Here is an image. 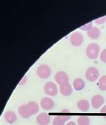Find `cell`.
I'll list each match as a JSON object with an SVG mask.
<instances>
[{"instance_id":"cell-13","label":"cell","mask_w":106,"mask_h":125,"mask_svg":"<svg viewBox=\"0 0 106 125\" xmlns=\"http://www.w3.org/2000/svg\"><path fill=\"white\" fill-rule=\"evenodd\" d=\"M87 35L91 39H97L101 35V30L97 27H92L87 31Z\"/></svg>"},{"instance_id":"cell-24","label":"cell","mask_w":106,"mask_h":125,"mask_svg":"<svg viewBox=\"0 0 106 125\" xmlns=\"http://www.w3.org/2000/svg\"><path fill=\"white\" fill-rule=\"evenodd\" d=\"M101 113H102V114H106V106H104L101 108Z\"/></svg>"},{"instance_id":"cell-10","label":"cell","mask_w":106,"mask_h":125,"mask_svg":"<svg viewBox=\"0 0 106 125\" xmlns=\"http://www.w3.org/2000/svg\"><path fill=\"white\" fill-rule=\"evenodd\" d=\"M18 113L24 118H28L32 115L27 104H23L18 108Z\"/></svg>"},{"instance_id":"cell-8","label":"cell","mask_w":106,"mask_h":125,"mask_svg":"<svg viewBox=\"0 0 106 125\" xmlns=\"http://www.w3.org/2000/svg\"><path fill=\"white\" fill-rule=\"evenodd\" d=\"M41 107L46 110H51L54 106V101L52 99L48 97L43 98L40 101Z\"/></svg>"},{"instance_id":"cell-25","label":"cell","mask_w":106,"mask_h":125,"mask_svg":"<svg viewBox=\"0 0 106 125\" xmlns=\"http://www.w3.org/2000/svg\"><path fill=\"white\" fill-rule=\"evenodd\" d=\"M66 125H77L75 124V122H73V121H70V122H68Z\"/></svg>"},{"instance_id":"cell-17","label":"cell","mask_w":106,"mask_h":125,"mask_svg":"<svg viewBox=\"0 0 106 125\" xmlns=\"http://www.w3.org/2000/svg\"><path fill=\"white\" fill-rule=\"evenodd\" d=\"M77 123L79 125H89L90 118L88 116H79L77 118Z\"/></svg>"},{"instance_id":"cell-15","label":"cell","mask_w":106,"mask_h":125,"mask_svg":"<svg viewBox=\"0 0 106 125\" xmlns=\"http://www.w3.org/2000/svg\"><path fill=\"white\" fill-rule=\"evenodd\" d=\"M89 102L87 100H81L77 102V107L82 112H87L89 109Z\"/></svg>"},{"instance_id":"cell-5","label":"cell","mask_w":106,"mask_h":125,"mask_svg":"<svg viewBox=\"0 0 106 125\" xmlns=\"http://www.w3.org/2000/svg\"><path fill=\"white\" fill-rule=\"evenodd\" d=\"M44 92L49 96H55L58 94V88L54 82H47L44 85Z\"/></svg>"},{"instance_id":"cell-14","label":"cell","mask_w":106,"mask_h":125,"mask_svg":"<svg viewBox=\"0 0 106 125\" xmlns=\"http://www.w3.org/2000/svg\"><path fill=\"white\" fill-rule=\"evenodd\" d=\"M85 82L84 80L81 78H77L74 80L73 82V87L74 89L77 91L82 90L85 87Z\"/></svg>"},{"instance_id":"cell-19","label":"cell","mask_w":106,"mask_h":125,"mask_svg":"<svg viewBox=\"0 0 106 125\" xmlns=\"http://www.w3.org/2000/svg\"><path fill=\"white\" fill-rule=\"evenodd\" d=\"M65 122L60 119L59 116H56L52 120V125H65Z\"/></svg>"},{"instance_id":"cell-2","label":"cell","mask_w":106,"mask_h":125,"mask_svg":"<svg viewBox=\"0 0 106 125\" xmlns=\"http://www.w3.org/2000/svg\"><path fill=\"white\" fill-rule=\"evenodd\" d=\"M37 75L42 79H47L51 75V69L45 64H42L38 67L36 71Z\"/></svg>"},{"instance_id":"cell-18","label":"cell","mask_w":106,"mask_h":125,"mask_svg":"<svg viewBox=\"0 0 106 125\" xmlns=\"http://www.w3.org/2000/svg\"><path fill=\"white\" fill-rule=\"evenodd\" d=\"M98 86L101 90L106 91V75L101 77L98 82Z\"/></svg>"},{"instance_id":"cell-21","label":"cell","mask_w":106,"mask_h":125,"mask_svg":"<svg viewBox=\"0 0 106 125\" xmlns=\"http://www.w3.org/2000/svg\"><path fill=\"white\" fill-rule=\"evenodd\" d=\"M106 22V16L102 17L101 18H98V19L95 20V22L97 24H103Z\"/></svg>"},{"instance_id":"cell-1","label":"cell","mask_w":106,"mask_h":125,"mask_svg":"<svg viewBox=\"0 0 106 125\" xmlns=\"http://www.w3.org/2000/svg\"><path fill=\"white\" fill-rule=\"evenodd\" d=\"M100 52V46L96 43H91L86 49V54L91 59H95L99 56Z\"/></svg>"},{"instance_id":"cell-3","label":"cell","mask_w":106,"mask_h":125,"mask_svg":"<svg viewBox=\"0 0 106 125\" xmlns=\"http://www.w3.org/2000/svg\"><path fill=\"white\" fill-rule=\"evenodd\" d=\"M85 77L89 82H95L99 77V71L95 67H91L86 71Z\"/></svg>"},{"instance_id":"cell-12","label":"cell","mask_w":106,"mask_h":125,"mask_svg":"<svg viewBox=\"0 0 106 125\" xmlns=\"http://www.w3.org/2000/svg\"><path fill=\"white\" fill-rule=\"evenodd\" d=\"M4 118L6 120V122H8V123L12 124L16 122L18 119V117L16 113L13 111L9 110L7 111L4 114Z\"/></svg>"},{"instance_id":"cell-20","label":"cell","mask_w":106,"mask_h":125,"mask_svg":"<svg viewBox=\"0 0 106 125\" xmlns=\"http://www.w3.org/2000/svg\"><path fill=\"white\" fill-rule=\"evenodd\" d=\"M91 28H92V22H90V23H88L87 24L82 26L81 27H80V29L83 30H87V31H89Z\"/></svg>"},{"instance_id":"cell-4","label":"cell","mask_w":106,"mask_h":125,"mask_svg":"<svg viewBox=\"0 0 106 125\" xmlns=\"http://www.w3.org/2000/svg\"><path fill=\"white\" fill-rule=\"evenodd\" d=\"M84 41L83 36L79 32H75L71 34L70 36V42L74 46H79L81 45Z\"/></svg>"},{"instance_id":"cell-23","label":"cell","mask_w":106,"mask_h":125,"mask_svg":"<svg viewBox=\"0 0 106 125\" xmlns=\"http://www.w3.org/2000/svg\"><path fill=\"white\" fill-rule=\"evenodd\" d=\"M58 116L60 118V119L63 120L65 122L68 121V120L71 118V116H68V115H58Z\"/></svg>"},{"instance_id":"cell-7","label":"cell","mask_w":106,"mask_h":125,"mask_svg":"<svg viewBox=\"0 0 106 125\" xmlns=\"http://www.w3.org/2000/svg\"><path fill=\"white\" fill-rule=\"evenodd\" d=\"M36 122L39 125H48L50 122V117L47 113L42 112L37 116Z\"/></svg>"},{"instance_id":"cell-11","label":"cell","mask_w":106,"mask_h":125,"mask_svg":"<svg viewBox=\"0 0 106 125\" xmlns=\"http://www.w3.org/2000/svg\"><path fill=\"white\" fill-rule=\"evenodd\" d=\"M60 92L62 95L65 96H68L73 92V88L69 83L60 85Z\"/></svg>"},{"instance_id":"cell-16","label":"cell","mask_w":106,"mask_h":125,"mask_svg":"<svg viewBox=\"0 0 106 125\" xmlns=\"http://www.w3.org/2000/svg\"><path fill=\"white\" fill-rule=\"evenodd\" d=\"M27 105L30 109V111L32 115L37 114L39 111V106H38V104L35 102H30L27 104Z\"/></svg>"},{"instance_id":"cell-22","label":"cell","mask_w":106,"mask_h":125,"mask_svg":"<svg viewBox=\"0 0 106 125\" xmlns=\"http://www.w3.org/2000/svg\"><path fill=\"white\" fill-rule=\"evenodd\" d=\"M100 59L101 61L106 62V49L103 50L100 54Z\"/></svg>"},{"instance_id":"cell-9","label":"cell","mask_w":106,"mask_h":125,"mask_svg":"<svg viewBox=\"0 0 106 125\" xmlns=\"http://www.w3.org/2000/svg\"><path fill=\"white\" fill-rule=\"evenodd\" d=\"M105 102V99L102 95H95L91 99V104L93 108L95 109H98L102 106Z\"/></svg>"},{"instance_id":"cell-6","label":"cell","mask_w":106,"mask_h":125,"mask_svg":"<svg viewBox=\"0 0 106 125\" xmlns=\"http://www.w3.org/2000/svg\"><path fill=\"white\" fill-rule=\"evenodd\" d=\"M55 79L56 82L60 85L68 83V75L64 71H58L57 73L55 74Z\"/></svg>"}]
</instances>
